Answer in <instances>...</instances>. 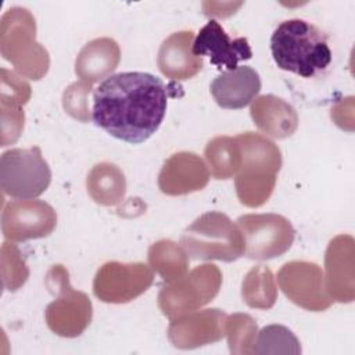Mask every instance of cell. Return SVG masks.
Wrapping results in <instances>:
<instances>
[{"label": "cell", "mask_w": 355, "mask_h": 355, "mask_svg": "<svg viewBox=\"0 0 355 355\" xmlns=\"http://www.w3.org/2000/svg\"><path fill=\"white\" fill-rule=\"evenodd\" d=\"M168 86L148 72H119L105 78L93 94V122L112 137L140 144L161 126Z\"/></svg>", "instance_id": "cell-1"}, {"label": "cell", "mask_w": 355, "mask_h": 355, "mask_svg": "<svg viewBox=\"0 0 355 355\" xmlns=\"http://www.w3.org/2000/svg\"><path fill=\"white\" fill-rule=\"evenodd\" d=\"M270 51L280 69L302 78L326 69L333 57L326 35L301 18L286 19L277 25L270 37Z\"/></svg>", "instance_id": "cell-2"}, {"label": "cell", "mask_w": 355, "mask_h": 355, "mask_svg": "<svg viewBox=\"0 0 355 355\" xmlns=\"http://www.w3.org/2000/svg\"><path fill=\"white\" fill-rule=\"evenodd\" d=\"M236 139L241 154V165L234 176L236 194L243 205L257 208L273 193L283 162L282 153L272 140L255 132L240 133Z\"/></svg>", "instance_id": "cell-3"}, {"label": "cell", "mask_w": 355, "mask_h": 355, "mask_svg": "<svg viewBox=\"0 0 355 355\" xmlns=\"http://www.w3.org/2000/svg\"><path fill=\"white\" fill-rule=\"evenodd\" d=\"M180 245L190 259L233 262L244 255V239L237 223L218 211L205 212L187 226Z\"/></svg>", "instance_id": "cell-4"}, {"label": "cell", "mask_w": 355, "mask_h": 355, "mask_svg": "<svg viewBox=\"0 0 355 355\" xmlns=\"http://www.w3.org/2000/svg\"><path fill=\"white\" fill-rule=\"evenodd\" d=\"M33 15L22 7L10 8L1 18L0 47L3 57L10 61L18 73L39 80L49 69L47 50L36 42Z\"/></svg>", "instance_id": "cell-5"}, {"label": "cell", "mask_w": 355, "mask_h": 355, "mask_svg": "<svg viewBox=\"0 0 355 355\" xmlns=\"http://www.w3.org/2000/svg\"><path fill=\"white\" fill-rule=\"evenodd\" d=\"M44 283L57 298L46 308L44 318L49 329L61 337H78L92 322L93 306L90 298L69 284L68 270L54 265L46 275Z\"/></svg>", "instance_id": "cell-6"}, {"label": "cell", "mask_w": 355, "mask_h": 355, "mask_svg": "<svg viewBox=\"0 0 355 355\" xmlns=\"http://www.w3.org/2000/svg\"><path fill=\"white\" fill-rule=\"evenodd\" d=\"M220 286L222 272L216 265H198L159 290L158 306L166 318L175 319L211 302Z\"/></svg>", "instance_id": "cell-7"}, {"label": "cell", "mask_w": 355, "mask_h": 355, "mask_svg": "<svg viewBox=\"0 0 355 355\" xmlns=\"http://www.w3.org/2000/svg\"><path fill=\"white\" fill-rule=\"evenodd\" d=\"M51 182V171L39 147L11 148L0 158V184L6 196L33 200L42 196Z\"/></svg>", "instance_id": "cell-8"}, {"label": "cell", "mask_w": 355, "mask_h": 355, "mask_svg": "<svg viewBox=\"0 0 355 355\" xmlns=\"http://www.w3.org/2000/svg\"><path fill=\"white\" fill-rule=\"evenodd\" d=\"M237 226L244 239V255L255 261L282 257L290 250L295 237L290 220L279 214L241 215Z\"/></svg>", "instance_id": "cell-9"}, {"label": "cell", "mask_w": 355, "mask_h": 355, "mask_svg": "<svg viewBox=\"0 0 355 355\" xmlns=\"http://www.w3.org/2000/svg\"><path fill=\"white\" fill-rule=\"evenodd\" d=\"M151 266L143 262H105L93 280L94 295L108 304H126L146 293L153 284Z\"/></svg>", "instance_id": "cell-10"}, {"label": "cell", "mask_w": 355, "mask_h": 355, "mask_svg": "<svg viewBox=\"0 0 355 355\" xmlns=\"http://www.w3.org/2000/svg\"><path fill=\"white\" fill-rule=\"evenodd\" d=\"M277 283L293 304L306 311L322 312L333 304L324 287L322 268L315 262H286L277 272Z\"/></svg>", "instance_id": "cell-11"}, {"label": "cell", "mask_w": 355, "mask_h": 355, "mask_svg": "<svg viewBox=\"0 0 355 355\" xmlns=\"http://www.w3.org/2000/svg\"><path fill=\"white\" fill-rule=\"evenodd\" d=\"M57 225L54 208L40 200H14L4 205L1 232L6 240L26 241L47 237Z\"/></svg>", "instance_id": "cell-12"}, {"label": "cell", "mask_w": 355, "mask_h": 355, "mask_svg": "<svg viewBox=\"0 0 355 355\" xmlns=\"http://www.w3.org/2000/svg\"><path fill=\"white\" fill-rule=\"evenodd\" d=\"M227 315L218 308L197 309L171 319L168 338L179 349H194L226 336Z\"/></svg>", "instance_id": "cell-13"}, {"label": "cell", "mask_w": 355, "mask_h": 355, "mask_svg": "<svg viewBox=\"0 0 355 355\" xmlns=\"http://www.w3.org/2000/svg\"><path fill=\"white\" fill-rule=\"evenodd\" d=\"M349 234L330 240L324 254V287L333 301L348 304L355 298V248Z\"/></svg>", "instance_id": "cell-14"}, {"label": "cell", "mask_w": 355, "mask_h": 355, "mask_svg": "<svg viewBox=\"0 0 355 355\" xmlns=\"http://www.w3.org/2000/svg\"><path fill=\"white\" fill-rule=\"evenodd\" d=\"M191 49L197 57H209L211 64L220 71L234 69L239 67L240 61L252 57L248 40L245 37L232 39L215 19H209V22L200 29Z\"/></svg>", "instance_id": "cell-15"}, {"label": "cell", "mask_w": 355, "mask_h": 355, "mask_svg": "<svg viewBox=\"0 0 355 355\" xmlns=\"http://www.w3.org/2000/svg\"><path fill=\"white\" fill-rule=\"evenodd\" d=\"M209 175L200 155L180 151L165 161L158 175V187L166 196H184L202 190L209 182Z\"/></svg>", "instance_id": "cell-16"}, {"label": "cell", "mask_w": 355, "mask_h": 355, "mask_svg": "<svg viewBox=\"0 0 355 355\" xmlns=\"http://www.w3.org/2000/svg\"><path fill=\"white\" fill-rule=\"evenodd\" d=\"M211 94L216 104L226 110H241L258 96L261 78L248 65H239L230 71H222L212 83Z\"/></svg>", "instance_id": "cell-17"}, {"label": "cell", "mask_w": 355, "mask_h": 355, "mask_svg": "<svg viewBox=\"0 0 355 355\" xmlns=\"http://www.w3.org/2000/svg\"><path fill=\"white\" fill-rule=\"evenodd\" d=\"M193 42V31L175 32L162 42L157 57L162 75L173 80H187L202 69V57L194 55Z\"/></svg>", "instance_id": "cell-18"}, {"label": "cell", "mask_w": 355, "mask_h": 355, "mask_svg": "<svg viewBox=\"0 0 355 355\" xmlns=\"http://www.w3.org/2000/svg\"><path fill=\"white\" fill-rule=\"evenodd\" d=\"M255 126L273 139L290 137L298 128V114L291 104L273 94L257 97L250 108Z\"/></svg>", "instance_id": "cell-19"}, {"label": "cell", "mask_w": 355, "mask_h": 355, "mask_svg": "<svg viewBox=\"0 0 355 355\" xmlns=\"http://www.w3.org/2000/svg\"><path fill=\"white\" fill-rule=\"evenodd\" d=\"M121 50L111 37L90 40L79 51L75 61V73L82 82L93 85L108 76L119 64Z\"/></svg>", "instance_id": "cell-20"}, {"label": "cell", "mask_w": 355, "mask_h": 355, "mask_svg": "<svg viewBox=\"0 0 355 355\" xmlns=\"http://www.w3.org/2000/svg\"><path fill=\"white\" fill-rule=\"evenodd\" d=\"M86 186L90 197L101 205H116L125 196L126 180L123 172L111 162H100L87 175Z\"/></svg>", "instance_id": "cell-21"}, {"label": "cell", "mask_w": 355, "mask_h": 355, "mask_svg": "<svg viewBox=\"0 0 355 355\" xmlns=\"http://www.w3.org/2000/svg\"><path fill=\"white\" fill-rule=\"evenodd\" d=\"M148 263L164 282H173L189 272V261L182 245L164 239L153 243L148 248Z\"/></svg>", "instance_id": "cell-22"}, {"label": "cell", "mask_w": 355, "mask_h": 355, "mask_svg": "<svg viewBox=\"0 0 355 355\" xmlns=\"http://www.w3.org/2000/svg\"><path fill=\"white\" fill-rule=\"evenodd\" d=\"M204 155L209 166V173L219 180L236 176L241 165L240 146L236 137L218 136L209 140Z\"/></svg>", "instance_id": "cell-23"}, {"label": "cell", "mask_w": 355, "mask_h": 355, "mask_svg": "<svg viewBox=\"0 0 355 355\" xmlns=\"http://www.w3.org/2000/svg\"><path fill=\"white\" fill-rule=\"evenodd\" d=\"M243 301L255 309H270L277 300V287L272 270L265 265L254 266L241 284Z\"/></svg>", "instance_id": "cell-24"}, {"label": "cell", "mask_w": 355, "mask_h": 355, "mask_svg": "<svg viewBox=\"0 0 355 355\" xmlns=\"http://www.w3.org/2000/svg\"><path fill=\"white\" fill-rule=\"evenodd\" d=\"M254 354H301L295 334L283 324H269L261 329L254 344Z\"/></svg>", "instance_id": "cell-25"}, {"label": "cell", "mask_w": 355, "mask_h": 355, "mask_svg": "<svg viewBox=\"0 0 355 355\" xmlns=\"http://www.w3.org/2000/svg\"><path fill=\"white\" fill-rule=\"evenodd\" d=\"M258 334L255 320L247 313H233L226 319V336L229 349L234 355L254 354V344Z\"/></svg>", "instance_id": "cell-26"}, {"label": "cell", "mask_w": 355, "mask_h": 355, "mask_svg": "<svg viewBox=\"0 0 355 355\" xmlns=\"http://www.w3.org/2000/svg\"><path fill=\"white\" fill-rule=\"evenodd\" d=\"M24 103L12 96L1 93V130H3V143L10 135L8 143H14L22 129H24V111L21 108Z\"/></svg>", "instance_id": "cell-27"}, {"label": "cell", "mask_w": 355, "mask_h": 355, "mask_svg": "<svg viewBox=\"0 0 355 355\" xmlns=\"http://www.w3.org/2000/svg\"><path fill=\"white\" fill-rule=\"evenodd\" d=\"M1 254H3L1 258L7 259L10 262V268L3 266V272L10 269V272L3 275L4 287L10 291H15L21 286H24L25 282L28 280L29 269H28L25 261L22 259L19 250L14 244L4 243L1 247Z\"/></svg>", "instance_id": "cell-28"}, {"label": "cell", "mask_w": 355, "mask_h": 355, "mask_svg": "<svg viewBox=\"0 0 355 355\" xmlns=\"http://www.w3.org/2000/svg\"><path fill=\"white\" fill-rule=\"evenodd\" d=\"M92 85L86 83V82H75L72 83L62 96V104L65 111L82 121V122H87L89 121V110H87V96L90 93Z\"/></svg>", "instance_id": "cell-29"}]
</instances>
